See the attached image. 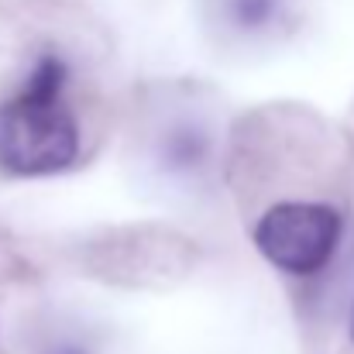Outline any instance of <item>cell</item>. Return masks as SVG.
<instances>
[{
    "label": "cell",
    "instance_id": "6da1fadb",
    "mask_svg": "<svg viewBox=\"0 0 354 354\" xmlns=\"http://www.w3.org/2000/svg\"><path fill=\"white\" fill-rule=\"evenodd\" d=\"M69 66L45 52L31 66L24 86L0 104V169L7 176H55L80 155V124L62 104Z\"/></svg>",
    "mask_w": 354,
    "mask_h": 354
},
{
    "label": "cell",
    "instance_id": "7a4b0ae2",
    "mask_svg": "<svg viewBox=\"0 0 354 354\" xmlns=\"http://www.w3.org/2000/svg\"><path fill=\"white\" fill-rule=\"evenodd\" d=\"M341 231L344 221L330 203L286 200L258 217L254 248L268 265L289 275H313L334 258Z\"/></svg>",
    "mask_w": 354,
    "mask_h": 354
},
{
    "label": "cell",
    "instance_id": "3957f363",
    "mask_svg": "<svg viewBox=\"0 0 354 354\" xmlns=\"http://www.w3.org/2000/svg\"><path fill=\"white\" fill-rule=\"evenodd\" d=\"M210 155H214V141H210V134H207L200 124H193V120L172 124V127L162 134V141H158V158H162V165H165L169 172H176V176H200V172L207 169Z\"/></svg>",
    "mask_w": 354,
    "mask_h": 354
},
{
    "label": "cell",
    "instance_id": "277c9868",
    "mask_svg": "<svg viewBox=\"0 0 354 354\" xmlns=\"http://www.w3.org/2000/svg\"><path fill=\"white\" fill-rule=\"evenodd\" d=\"M224 17L234 31L244 35H261L279 24L286 14V0H224Z\"/></svg>",
    "mask_w": 354,
    "mask_h": 354
},
{
    "label": "cell",
    "instance_id": "5b68a950",
    "mask_svg": "<svg viewBox=\"0 0 354 354\" xmlns=\"http://www.w3.org/2000/svg\"><path fill=\"white\" fill-rule=\"evenodd\" d=\"M351 337H354V310H351Z\"/></svg>",
    "mask_w": 354,
    "mask_h": 354
}]
</instances>
